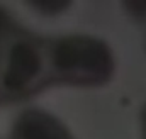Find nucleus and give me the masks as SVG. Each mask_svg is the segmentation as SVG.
<instances>
[{
  "mask_svg": "<svg viewBox=\"0 0 146 139\" xmlns=\"http://www.w3.org/2000/svg\"><path fill=\"white\" fill-rule=\"evenodd\" d=\"M17 27H19V26L14 22L12 15H10L7 10H3V9L0 7V42L10 34V32H14Z\"/></svg>",
  "mask_w": 146,
  "mask_h": 139,
  "instance_id": "6",
  "label": "nucleus"
},
{
  "mask_svg": "<svg viewBox=\"0 0 146 139\" xmlns=\"http://www.w3.org/2000/svg\"><path fill=\"white\" fill-rule=\"evenodd\" d=\"M46 88L44 37L17 27L0 42V102H21Z\"/></svg>",
  "mask_w": 146,
  "mask_h": 139,
  "instance_id": "2",
  "label": "nucleus"
},
{
  "mask_svg": "<svg viewBox=\"0 0 146 139\" xmlns=\"http://www.w3.org/2000/svg\"><path fill=\"white\" fill-rule=\"evenodd\" d=\"M29 7L34 9L39 15L60 17V15H65L72 9L73 2L70 0H34V2H29Z\"/></svg>",
  "mask_w": 146,
  "mask_h": 139,
  "instance_id": "4",
  "label": "nucleus"
},
{
  "mask_svg": "<svg viewBox=\"0 0 146 139\" xmlns=\"http://www.w3.org/2000/svg\"><path fill=\"white\" fill-rule=\"evenodd\" d=\"M139 129H141V139H146V102L139 112Z\"/></svg>",
  "mask_w": 146,
  "mask_h": 139,
  "instance_id": "7",
  "label": "nucleus"
},
{
  "mask_svg": "<svg viewBox=\"0 0 146 139\" xmlns=\"http://www.w3.org/2000/svg\"><path fill=\"white\" fill-rule=\"evenodd\" d=\"M119 7L133 24L146 29V0H122Z\"/></svg>",
  "mask_w": 146,
  "mask_h": 139,
  "instance_id": "5",
  "label": "nucleus"
},
{
  "mask_svg": "<svg viewBox=\"0 0 146 139\" xmlns=\"http://www.w3.org/2000/svg\"><path fill=\"white\" fill-rule=\"evenodd\" d=\"M9 139H75L54 114L33 107L22 110L12 122Z\"/></svg>",
  "mask_w": 146,
  "mask_h": 139,
  "instance_id": "3",
  "label": "nucleus"
},
{
  "mask_svg": "<svg viewBox=\"0 0 146 139\" xmlns=\"http://www.w3.org/2000/svg\"><path fill=\"white\" fill-rule=\"evenodd\" d=\"M143 49H145V54H146V34H145V41H143Z\"/></svg>",
  "mask_w": 146,
  "mask_h": 139,
  "instance_id": "8",
  "label": "nucleus"
},
{
  "mask_svg": "<svg viewBox=\"0 0 146 139\" xmlns=\"http://www.w3.org/2000/svg\"><path fill=\"white\" fill-rule=\"evenodd\" d=\"M48 88H102L117 73V56L104 37L68 32L44 37Z\"/></svg>",
  "mask_w": 146,
  "mask_h": 139,
  "instance_id": "1",
  "label": "nucleus"
}]
</instances>
